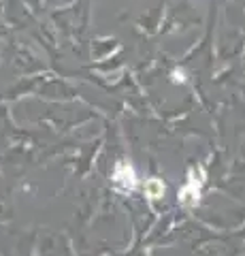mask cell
<instances>
[{"instance_id": "6da1fadb", "label": "cell", "mask_w": 245, "mask_h": 256, "mask_svg": "<svg viewBox=\"0 0 245 256\" xmlns=\"http://www.w3.org/2000/svg\"><path fill=\"white\" fill-rule=\"evenodd\" d=\"M113 184L122 190H134V186H137V175H134V169L128 162H117L115 171H113Z\"/></svg>"}, {"instance_id": "7a4b0ae2", "label": "cell", "mask_w": 245, "mask_h": 256, "mask_svg": "<svg viewBox=\"0 0 245 256\" xmlns=\"http://www.w3.org/2000/svg\"><path fill=\"white\" fill-rule=\"evenodd\" d=\"M145 192L152 198H160L164 194V186H162V182H158V180H149L145 184Z\"/></svg>"}]
</instances>
